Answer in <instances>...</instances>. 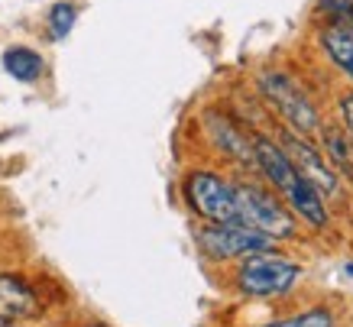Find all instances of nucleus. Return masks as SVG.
Listing matches in <instances>:
<instances>
[{"label": "nucleus", "mask_w": 353, "mask_h": 327, "mask_svg": "<svg viewBox=\"0 0 353 327\" xmlns=\"http://www.w3.org/2000/svg\"><path fill=\"white\" fill-rule=\"evenodd\" d=\"M285 146H289V162L311 181V185H314V188L334 191L337 179H334V172L324 166V159L318 156V149H311L308 143L299 139V137H285Z\"/></svg>", "instance_id": "nucleus-7"}, {"label": "nucleus", "mask_w": 353, "mask_h": 327, "mask_svg": "<svg viewBox=\"0 0 353 327\" xmlns=\"http://www.w3.org/2000/svg\"><path fill=\"white\" fill-rule=\"evenodd\" d=\"M259 88H263V95H266L269 101L282 110V117L289 120L292 127H299L301 133H311V130L318 127V114H314V107L305 101V95L292 85L285 75L263 72L259 75Z\"/></svg>", "instance_id": "nucleus-6"}, {"label": "nucleus", "mask_w": 353, "mask_h": 327, "mask_svg": "<svg viewBox=\"0 0 353 327\" xmlns=\"http://www.w3.org/2000/svg\"><path fill=\"white\" fill-rule=\"evenodd\" d=\"M341 110H343V123H347V130L353 133V97H343Z\"/></svg>", "instance_id": "nucleus-14"}, {"label": "nucleus", "mask_w": 353, "mask_h": 327, "mask_svg": "<svg viewBox=\"0 0 353 327\" xmlns=\"http://www.w3.org/2000/svg\"><path fill=\"white\" fill-rule=\"evenodd\" d=\"M324 46L337 65L353 78V26L350 23H334L324 30Z\"/></svg>", "instance_id": "nucleus-9"}, {"label": "nucleus", "mask_w": 353, "mask_h": 327, "mask_svg": "<svg viewBox=\"0 0 353 327\" xmlns=\"http://www.w3.org/2000/svg\"><path fill=\"white\" fill-rule=\"evenodd\" d=\"M72 26H75V7H72V3H55L52 13H49V30H52V36L62 39V36L72 32Z\"/></svg>", "instance_id": "nucleus-11"}, {"label": "nucleus", "mask_w": 353, "mask_h": 327, "mask_svg": "<svg viewBox=\"0 0 353 327\" xmlns=\"http://www.w3.org/2000/svg\"><path fill=\"white\" fill-rule=\"evenodd\" d=\"M3 68H7L17 81H36V78L43 75V59H39V52H32V49L13 46V49L3 52Z\"/></svg>", "instance_id": "nucleus-10"}, {"label": "nucleus", "mask_w": 353, "mask_h": 327, "mask_svg": "<svg viewBox=\"0 0 353 327\" xmlns=\"http://www.w3.org/2000/svg\"><path fill=\"white\" fill-rule=\"evenodd\" d=\"M269 327H334V321L327 311H308V315L289 317V321H279V324H269Z\"/></svg>", "instance_id": "nucleus-12"}, {"label": "nucleus", "mask_w": 353, "mask_h": 327, "mask_svg": "<svg viewBox=\"0 0 353 327\" xmlns=\"http://www.w3.org/2000/svg\"><path fill=\"white\" fill-rule=\"evenodd\" d=\"M324 7H327L331 13H337V17H341V23L343 20L353 23V0H324Z\"/></svg>", "instance_id": "nucleus-13"}, {"label": "nucleus", "mask_w": 353, "mask_h": 327, "mask_svg": "<svg viewBox=\"0 0 353 327\" xmlns=\"http://www.w3.org/2000/svg\"><path fill=\"white\" fill-rule=\"evenodd\" d=\"M0 327H7V324H3V317H0Z\"/></svg>", "instance_id": "nucleus-15"}, {"label": "nucleus", "mask_w": 353, "mask_h": 327, "mask_svg": "<svg viewBox=\"0 0 353 327\" xmlns=\"http://www.w3.org/2000/svg\"><path fill=\"white\" fill-rule=\"evenodd\" d=\"M36 311H39V305H36V295L30 288L13 275H0V317L3 321L7 317H30Z\"/></svg>", "instance_id": "nucleus-8"}, {"label": "nucleus", "mask_w": 353, "mask_h": 327, "mask_svg": "<svg viewBox=\"0 0 353 327\" xmlns=\"http://www.w3.org/2000/svg\"><path fill=\"white\" fill-rule=\"evenodd\" d=\"M256 159H259V166H263V172L269 175V181L282 191V198L289 201L305 221H311L314 227H324V224H327V211H324L321 191L314 188V185L292 166L289 156H285L282 149L272 146L269 139H256Z\"/></svg>", "instance_id": "nucleus-1"}, {"label": "nucleus", "mask_w": 353, "mask_h": 327, "mask_svg": "<svg viewBox=\"0 0 353 327\" xmlns=\"http://www.w3.org/2000/svg\"><path fill=\"white\" fill-rule=\"evenodd\" d=\"M185 191H188L192 208L201 214V217H208V221H214V224L236 221L234 188H230L227 181H221L217 175H211V172H194L192 179H188V185H185Z\"/></svg>", "instance_id": "nucleus-5"}, {"label": "nucleus", "mask_w": 353, "mask_h": 327, "mask_svg": "<svg viewBox=\"0 0 353 327\" xmlns=\"http://www.w3.org/2000/svg\"><path fill=\"white\" fill-rule=\"evenodd\" d=\"M299 282V266L279 256H250L240 269V285L250 295H282Z\"/></svg>", "instance_id": "nucleus-4"}, {"label": "nucleus", "mask_w": 353, "mask_h": 327, "mask_svg": "<svg viewBox=\"0 0 353 327\" xmlns=\"http://www.w3.org/2000/svg\"><path fill=\"white\" fill-rule=\"evenodd\" d=\"M198 243L204 246V253L217 256V259H234V256H256L272 250V237L253 230L240 221L230 224H217L208 230L198 233Z\"/></svg>", "instance_id": "nucleus-3"}, {"label": "nucleus", "mask_w": 353, "mask_h": 327, "mask_svg": "<svg viewBox=\"0 0 353 327\" xmlns=\"http://www.w3.org/2000/svg\"><path fill=\"white\" fill-rule=\"evenodd\" d=\"M234 201H236V221L253 227V230L266 233L272 240H285L295 233V221L292 214L272 201L269 195H263L259 188H250V185H240L234 188Z\"/></svg>", "instance_id": "nucleus-2"}]
</instances>
